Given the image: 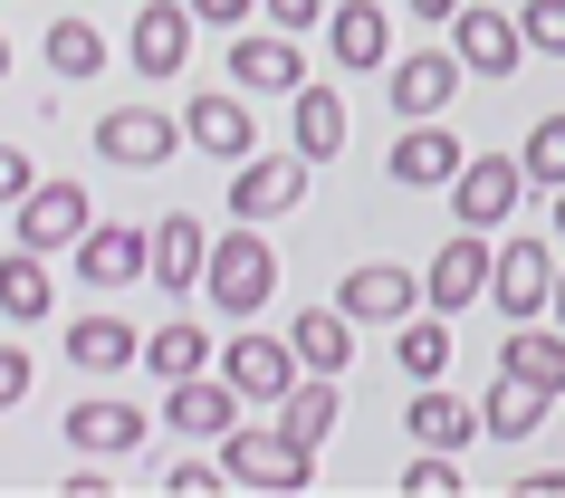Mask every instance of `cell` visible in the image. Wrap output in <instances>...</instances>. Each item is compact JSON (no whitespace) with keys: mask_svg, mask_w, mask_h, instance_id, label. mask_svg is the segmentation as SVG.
<instances>
[{"mask_svg":"<svg viewBox=\"0 0 565 498\" xmlns=\"http://www.w3.org/2000/svg\"><path fill=\"white\" fill-rule=\"evenodd\" d=\"M173 153H182V116H163V106H116V116H96V163L163 173Z\"/></svg>","mask_w":565,"mask_h":498,"instance_id":"cell-7","label":"cell"},{"mask_svg":"<svg viewBox=\"0 0 565 498\" xmlns=\"http://www.w3.org/2000/svg\"><path fill=\"white\" fill-rule=\"evenodd\" d=\"M67 451L77 460H135L145 451V412L125 393H87V403H67Z\"/></svg>","mask_w":565,"mask_h":498,"instance_id":"cell-18","label":"cell"},{"mask_svg":"<svg viewBox=\"0 0 565 498\" xmlns=\"http://www.w3.org/2000/svg\"><path fill=\"white\" fill-rule=\"evenodd\" d=\"M489 231H460V240H441L431 250V278H422V307H441V317H460V307H479L489 297Z\"/></svg>","mask_w":565,"mask_h":498,"instance_id":"cell-19","label":"cell"},{"mask_svg":"<svg viewBox=\"0 0 565 498\" xmlns=\"http://www.w3.org/2000/svg\"><path fill=\"white\" fill-rule=\"evenodd\" d=\"M67 364L77 374H125V364H145V336H135V317H67Z\"/></svg>","mask_w":565,"mask_h":498,"instance_id":"cell-24","label":"cell"},{"mask_svg":"<svg viewBox=\"0 0 565 498\" xmlns=\"http://www.w3.org/2000/svg\"><path fill=\"white\" fill-rule=\"evenodd\" d=\"M499 374H518V383H536V393H565V326L546 317H518L508 326V346H499Z\"/></svg>","mask_w":565,"mask_h":498,"instance_id":"cell-23","label":"cell"},{"mask_svg":"<svg viewBox=\"0 0 565 498\" xmlns=\"http://www.w3.org/2000/svg\"><path fill=\"white\" fill-rule=\"evenodd\" d=\"M0 317L10 326H39V317H58V288H49V250H0Z\"/></svg>","mask_w":565,"mask_h":498,"instance_id":"cell-25","label":"cell"},{"mask_svg":"<svg viewBox=\"0 0 565 498\" xmlns=\"http://www.w3.org/2000/svg\"><path fill=\"white\" fill-rule=\"evenodd\" d=\"M211 451H221V469H231V489H259V498H298L307 479H317V451L288 441L278 422H239V432L211 441Z\"/></svg>","mask_w":565,"mask_h":498,"instance_id":"cell-2","label":"cell"},{"mask_svg":"<svg viewBox=\"0 0 565 498\" xmlns=\"http://www.w3.org/2000/svg\"><path fill=\"white\" fill-rule=\"evenodd\" d=\"M403 10H413L422 30H450V20H460V0H403Z\"/></svg>","mask_w":565,"mask_h":498,"instance_id":"cell-41","label":"cell"},{"mask_svg":"<svg viewBox=\"0 0 565 498\" xmlns=\"http://www.w3.org/2000/svg\"><path fill=\"white\" fill-rule=\"evenodd\" d=\"M546 403H556V393H536V383L499 374V383H489V403H479V432H489V441H536Z\"/></svg>","mask_w":565,"mask_h":498,"instance_id":"cell-30","label":"cell"},{"mask_svg":"<svg viewBox=\"0 0 565 498\" xmlns=\"http://www.w3.org/2000/svg\"><path fill=\"white\" fill-rule=\"evenodd\" d=\"M30 182H39V163H30V153H20V145H0V202H20Z\"/></svg>","mask_w":565,"mask_h":498,"instance_id":"cell-39","label":"cell"},{"mask_svg":"<svg viewBox=\"0 0 565 498\" xmlns=\"http://www.w3.org/2000/svg\"><path fill=\"white\" fill-rule=\"evenodd\" d=\"M288 346H298L307 374H345V364H355V317H345V307H298V317H288Z\"/></svg>","mask_w":565,"mask_h":498,"instance_id":"cell-26","label":"cell"},{"mask_svg":"<svg viewBox=\"0 0 565 498\" xmlns=\"http://www.w3.org/2000/svg\"><path fill=\"white\" fill-rule=\"evenodd\" d=\"M384 77H393V87H384L393 116H403V125H431L450 96H460V77H470V67H460V49H413V59H393Z\"/></svg>","mask_w":565,"mask_h":498,"instance_id":"cell-16","label":"cell"},{"mask_svg":"<svg viewBox=\"0 0 565 498\" xmlns=\"http://www.w3.org/2000/svg\"><path fill=\"white\" fill-rule=\"evenodd\" d=\"M202 268H211L202 211H163V221H153V288L163 297H202Z\"/></svg>","mask_w":565,"mask_h":498,"instance_id":"cell-21","label":"cell"},{"mask_svg":"<svg viewBox=\"0 0 565 498\" xmlns=\"http://www.w3.org/2000/svg\"><path fill=\"white\" fill-rule=\"evenodd\" d=\"M10 403H30V354L20 346H0V412Z\"/></svg>","mask_w":565,"mask_h":498,"instance_id":"cell-38","label":"cell"},{"mask_svg":"<svg viewBox=\"0 0 565 498\" xmlns=\"http://www.w3.org/2000/svg\"><path fill=\"white\" fill-rule=\"evenodd\" d=\"M518 498H565V469H527V479H518Z\"/></svg>","mask_w":565,"mask_h":498,"instance_id":"cell-42","label":"cell"},{"mask_svg":"<svg viewBox=\"0 0 565 498\" xmlns=\"http://www.w3.org/2000/svg\"><path fill=\"white\" fill-rule=\"evenodd\" d=\"M239 412H249V393H239L221 364H211V374H182L173 393H163V422H173L182 441H231Z\"/></svg>","mask_w":565,"mask_h":498,"instance_id":"cell-12","label":"cell"},{"mask_svg":"<svg viewBox=\"0 0 565 498\" xmlns=\"http://www.w3.org/2000/svg\"><path fill=\"white\" fill-rule=\"evenodd\" d=\"M393 354H403V374H413V383H441L450 374V317H441V307H413L403 336H393Z\"/></svg>","mask_w":565,"mask_h":498,"instance_id":"cell-32","label":"cell"},{"mask_svg":"<svg viewBox=\"0 0 565 498\" xmlns=\"http://www.w3.org/2000/svg\"><path fill=\"white\" fill-rule=\"evenodd\" d=\"M403 432H413V451H470V441H479V403H460V393H441V383H422L413 403H403Z\"/></svg>","mask_w":565,"mask_h":498,"instance_id":"cell-22","label":"cell"},{"mask_svg":"<svg viewBox=\"0 0 565 498\" xmlns=\"http://www.w3.org/2000/svg\"><path fill=\"white\" fill-rule=\"evenodd\" d=\"M546 288H556V250H546V240H499V259H489V307H499L508 326L546 317Z\"/></svg>","mask_w":565,"mask_h":498,"instance_id":"cell-14","label":"cell"},{"mask_svg":"<svg viewBox=\"0 0 565 498\" xmlns=\"http://www.w3.org/2000/svg\"><path fill=\"white\" fill-rule=\"evenodd\" d=\"M231 87H249V96H298V87H307L298 30H239V39H231Z\"/></svg>","mask_w":565,"mask_h":498,"instance_id":"cell-17","label":"cell"},{"mask_svg":"<svg viewBox=\"0 0 565 498\" xmlns=\"http://www.w3.org/2000/svg\"><path fill=\"white\" fill-rule=\"evenodd\" d=\"M546 317L565 326V259H556V288H546Z\"/></svg>","mask_w":565,"mask_h":498,"instance_id":"cell-43","label":"cell"},{"mask_svg":"<svg viewBox=\"0 0 565 498\" xmlns=\"http://www.w3.org/2000/svg\"><path fill=\"white\" fill-rule=\"evenodd\" d=\"M556 240H565V192H556Z\"/></svg>","mask_w":565,"mask_h":498,"instance_id":"cell-44","label":"cell"},{"mask_svg":"<svg viewBox=\"0 0 565 498\" xmlns=\"http://www.w3.org/2000/svg\"><path fill=\"white\" fill-rule=\"evenodd\" d=\"M249 10H259V0H192V20H202V30H239Z\"/></svg>","mask_w":565,"mask_h":498,"instance_id":"cell-40","label":"cell"},{"mask_svg":"<svg viewBox=\"0 0 565 498\" xmlns=\"http://www.w3.org/2000/svg\"><path fill=\"white\" fill-rule=\"evenodd\" d=\"M192 0H135V20H125V67L145 77V87H173L182 59H192Z\"/></svg>","mask_w":565,"mask_h":498,"instance_id":"cell-3","label":"cell"},{"mask_svg":"<svg viewBox=\"0 0 565 498\" xmlns=\"http://www.w3.org/2000/svg\"><path fill=\"white\" fill-rule=\"evenodd\" d=\"M288 145H298L307 163H335V153H345V96L335 87H298L288 96Z\"/></svg>","mask_w":565,"mask_h":498,"instance_id":"cell-27","label":"cell"},{"mask_svg":"<svg viewBox=\"0 0 565 498\" xmlns=\"http://www.w3.org/2000/svg\"><path fill=\"white\" fill-rule=\"evenodd\" d=\"M163 489H173V498H221V489H231V469H221V451H211V469H202V460L163 469Z\"/></svg>","mask_w":565,"mask_h":498,"instance_id":"cell-36","label":"cell"},{"mask_svg":"<svg viewBox=\"0 0 565 498\" xmlns=\"http://www.w3.org/2000/svg\"><path fill=\"white\" fill-rule=\"evenodd\" d=\"M335 412H345V393H335V374H298L288 393H278V432H288V441H307V451H327Z\"/></svg>","mask_w":565,"mask_h":498,"instance_id":"cell-28","label":"cell"},{"mask_svg":"<svg viewBox=\"0 0 565 498\" xmlns=\"http://www.w3.org/2000/svg\"><path fill=\"white\" fill-rule=\"evenodd\" d=\"M460 163H470V145H460L441 116H431V125H403V135H393V153H384V173L403 182V192H450V182H460Z\"/></svg>","mask_w":565,"mask_h":498,"instance_id":"cell-15","label":"cell"},{"mask_svg":"<svg viewBox=\"0 0 565 498\" xmlns=\"http://www.w3.org/2000/svg\"><path fill=\"white\" fill-rule=\"evenodd\" d=\"M307 163L298 145L288 153H249V163H231V221H288V211L307 202Z\"/></svg>","mask_w":565,"mask_h":498,"instance_id":"cell-6","label":"cell"},{"mask_svg":"<svg viewBox=\"0 0 565 498\" xmlns=\"http://www.w3.org/2000/svg\"><path fill=\"white\" fill-rule=\"evenodd\" d=\"M87 221H96V202H87V182H30L20 202H10V240L20 250H77L87 240Z\"/></svg>","mask_w":565,"mask_h":498,"instance_id":"cell-4","label":"cell"},{"mask_svg":"<svg viewBox=\"0 0 565 498\" xmlns=\"http://www.w3.org/2000/svg\"><path fill=\"white\" fill-rule=\"evenodd\" d=\"M327 49H335L345 77L393 67V10H384V0H335V10H327Z\"/></svg>","mask_w":565,"mask_h":498,"instance_id":"cell-20","label":"cell"},{"mask_svg":"<svg viewBox=\"0 0 565 498\" xmlns=\"http://www.w3.org/2000/svg\"><path fill=\"white\" fill-rule=\"evenodd\" d=\"M327 10H335V0H259V20H268V30H317Z\"/></svg>","mask_w":565,"mask_h":498,"instance_id":"cell-37","label":"cell"},{"mask_svg":"<svg viewBox=\"0 0 565 498\" xmlns=\"http://www.w3.org/2000/svg\"><path fill=\"white\" fill-rule=\"evenodd\" d=\"M335 307L355 326H403L422 307V268H403V259H364V268H345L335 278Z\"/></svg>","mask_w":565,"mask_h":498,"instance_id":"cell-11","label":"cell"},{"mask_svg":"<svg viewBox=\"0 0 565 498\" xmlns=\"http://www.w3.org/2000/svg\"><path fill=\"white\" fill-rule=\"evenodd\" d=\"M106 59H116V49H106V30H96V20H77V10H67V20H49V77L87 87Z\"/></svg>","mask_w":565,"mask_h":498,"instance_id":"cell-31","label":"cell"},{"mask_svg":"<svg viewBox=\"0 0 565 498\" xmlns=\"http://www.w3.org/2000/svg\"><path fill=\"white\" fill-rule=\"evenodd\" d=\"M77 259V278L87 288H135V278H153V231H135V221H87V240L67 250Z\"/></svg>","mask_w":565,"mask_h":498,"instance_id":"cell-10","label":"cell"},{"mask_svg":"<svg viewBox=\"0 0 565 498\" xmlns=\"http://www.w3.org/2000/svg\"><path fill=\"white\" fill-rule=\"evenodd\" d=\"M145 364H153L163 383H182V374H211L221 354H211V326H202V317H163V326L145 336Z\"/></svg>","mask_w":565,"mask_h":498,"instance_id":"cell-29","label":"cell"},{"mask_svg":"<svg viewBox=\"0 0 565 498\" xmlns=\"http://www.w3.org/2000/svg\"><path fill=\"white\" fill-rule=\"evenodd\" d=\"M202 297H211V317H268L278 307V240H268V221H231L211 240Z\"/></svg>","mask_w":565,"mask_h":498,"instance_id":"cell-1","label":"cell"},{"mask_svg":"<svg viewBox=\"0 0 565 498\" xmlns=\"http://www.w3.org/2000/svg\"><path fill=\"white\" fill-rule=\"evenodd\" d=\"M0 77H10V39H0Z\"/></svg>","mask_w":565,"mask_h":498,"instance_id":"cell-45","label":"cell"},{"mask_svg":"<svg viewBox=\"0 0 565 498\" xmlns=\"http://www.w3.org/2000/svg\"><path fill=\"white\" fill-rule=\"evenodd\" d=\"M221 374H231L239 393H249V403H268V412H278V393H288V383H298L307 364H298V346H288V326H278V336H268V326H239L231 346H221Z\"/></svg>","mask_w":565,"mask_h":498,"instance_id":"cell-9","label":"cell"},{"mask_svg":"<svg viewBox=\"0 0 565 498\" xmlns=\"http://www.w3.org/2000/svg\"><path fill=\"white\" fill-rule=\"evenodd\" d=\"M450 460H460V451H422V460L403 469V498H460V469Z\"/></svg>","mask_w":565,"mask_h":498,"instance_id":"cell-34","label":"cell"},{"mask_svg":"<svg viewBox=\"0 0 565 498\" xmlns=\"http://www.w3.org/2000/svg\"><path fill=\"white\" fill-rule=\"evenodd\" d=\"M182 145L211 153V163H249L259 153V125H249V87H202L182 106Z\"/></svg>","mask_w":565,"mask_h":498,"instance_id":"cell-8","label":"cell"},{"mask_svg":"<svg viewBox=\"0 0 565 498\" xmlns=\"http://www.w3.org/2000/svg\"><path fill=\"white\" fill-rule=\"evenodd\" d=\"M527 192H536L527 163H508V153H470L460 182H450V211H460V231H508Z\"/></svg>","mask_w":565,"mask_h":498,"instance_id":"cell-5","label":"cell"},{"mask_svg":"<svg viewBox=\"0 0 565 498\" xmlns=\"http://www.w3.org/2000/svg\"><path fill=\"white\" fill-rule=\"evenodd\" d=\"M518 30H527V49L565 59V0H527V10H518Z\"/></svg>","mask_w":565,"mask_h":498,"instance_id":"cell-35","label":"cell"},{"mask_svg":"<svg viewBox=\"0 0 565 498\" xmlns=\"http://www.w3.org/2000/svg\"><path fill=\"white\" fill-rule=\"evenodd\" d=\"M518 163H527L536 192H565V116H536L527 145H518Z\"/></svg>","mask_w":565,"mask_h":498,"instance_id":"cell-33","label":"cell"},{"mask_svg":"<svg viewBox=\"0 0 565 498\" xmlns=\"http://www.w3.org/2000/svg\"><path fill=\"white\" fill-rule=\"evenodd\" d=\"M450 49H460V67H470V77L508 87V77H518V59H527V30H518V10H470V0H460Z\"/></svg>","mask_w":565,"mask_h":498,"instance_id":"cell-13","label":"cell"}]
</instances>
